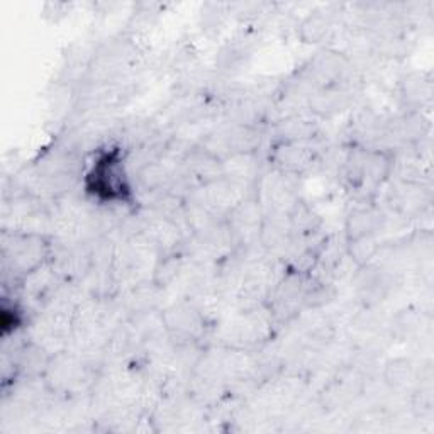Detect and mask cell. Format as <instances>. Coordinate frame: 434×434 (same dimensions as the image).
Listing matches in <instances>:
<instances>
[{"label":"cell","instance_id":"obj_1","mask_svg":"<svg viewBox=\"0 0 434 434\" xmlns=\"http://www.w3.org/2000/svg\"><path fill=\"white\" fill-rule=\"evenodd\" d=\"M84 190L98 204H131L134 198V187L122 146L107 144L94 153L84 175Z\"/></svg>","mask_w":434,"mask_h":434},{"label":"cell","instance_id":"obj_2","mask_svg":"<svg viewBox=\"0 0 434 434\" xmlns=\"http://www.w3.org/2000/svg\"><path fill=\"white\" fill-rule=\"evenodd\" d=\"M378 224V216L371 209H357L350 214L346 224L348 241L363 236H374Z\"/></svg>","mask_w":434,"mask_h":434},{"label":"cell","instance_id":"obj_3","mask_svg":"<svg viewBox=\"0 0 434 434\" xmlns=\"http://www.w3.org/2000/svg\"><path fill=\"white\" fill-rule=\"evenodd\" d=\"M350 255L358 264H366L371 260V256L377 253V243L374 236H363L348 241Z\"/></svg>","mask_w":434,"mask_h":434},{"label":"cell","instance_id":"obj_4","mask_svg":"<svg viewBox=\"0 0 434 434\" xmlns=\"http://www.w3.org/2000/svg\"><path fill=\"white\" fill-rule=\"evenodd\" d=\"M328 31V23L321 18V15H311L305 23L302 24V34L304 39H307L309 43H316L317 39L322 38Z\"/></svg>","mask_w":434,"mask_h":434},{"label":"cell","instance_id":"obj_5","mask_svg":"<svg viewBox=\"0 0 434 434\" xmlns=\"http://www.w3.org/2000/svg\"><path fill=\"white\" fill-rule=\"evenodd\" d=\"M409 371H411L409 362H402V359L392 362L387 369L388 382H392L394 385H399V383H402L404 380L409 377Z\"/></svg>","mask_w":434,"mask_h":434}]
</instances>
